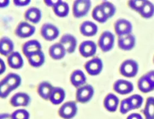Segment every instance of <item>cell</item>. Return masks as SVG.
<instances>
[{"label":"cell","instance_id":"5","mask_svg":"<svg viewBox=\"0 0 154 119\" xmlns=\"http://www.w3.org/2000/svg\"><path fill=\"white\" fill-rule=\"evenodd\" d=\"M94 92V88L91 85H83L78 88L76 93V99L81 103H86L92 98Z\"/></svg>","mask_w":154,"mask_h":119},{"label":"cell","instance_id":"4","mask_svg":"<svg viewBox=\"0 0 154 119\" xmlns=\"http://www.w3.org/2000/svg\"><path fill=\"white\" fill-rule=\"evenodd\" d=\"M78 106L74 101H69L64 103L58 110L59 115L64 119H72L76 114Z\"/></svg>","mask_w":154,"mask_h":119},{"label":"cell","instance_id":"26","mask_svg":"<svg viewBox=\"0 0 154 119\" xmlns=\"http://www.w3.org/2000/svg\"><path fill=\"white\" fill-rule=\"evenodd\" d=\"M52 8L55 15L60 18H64L69 14V6L66 2L58 0Z\"/></svg>","mask_w":154,"mask_h":119},{"label":"cell","instance_id":"36","mask_svg":"<svg viewBox=\"0 0 154 119\" xmlns=\"http://www.w3.org/2000/svg\"><path fill=\"white\" fill-rule=\"evenodd\" d=\"M146 0H134L129 1L128 4L130 8H131L132 10L135 11L139 12L140 10L143 7V5L144 4Z\"/></svg>","mask_w":154,"mask_h":119},{"label":"cell","instance_id":"9","mask_svg":"<svg viewBox=\"0 0 154 119\" xmlns=\"http://www.w3.org/2000/svg\"><path fill=\"white\" fill-rule=\"evenodd\" d=\"M85 69L90 75L97 76L102 71V60L99 57H94L86 62L85 64Z\"/></svg>","mask_w":154,"mask_h":119},{"label":"cell","instance_id":"18","mask_svg":"<svg viewBox=\"0 0 154 119\" xmlns=\"http://www.w3.org/2000/svg\"><path fill=\"white\" fill-rule=\"evenodd\" d=\"M42 50V45L37 40H29L26 42L22 47V51L27 57L29 55Z\"/></svg>","mask_w":154,"mask_h":119},{"label":"cell","instance_id":"16","mask_svg":"<svg viewBox=\"0 0 154 119\" xmlns=\"http://www.w3.org/2000/svg\"><path fill=\"white\" fill-rule=\"evenodd\" d=\"M7 62L10 68L19 69L23 67L24 60L20 53L18 51H13L8 56Z\"/></svg>","mask_w":154,"mask_h":119},{"label":"cell","instance_id":"2","mask_svg":"<svg viewBox=\"0 0 154 119\" xmlns=\"http://www.w3.org/2000/svg\"><path fill=\"white\" fill-rule=\"evenodd\" d=\"M120 72L126 77H135L138 71V64L132 59H128L124 61L120 66Z\"/></svg>","mask_w":154,"mask_h":119},{"label":"cell","instance_id":"29","mask_svg":"<svg viewBox=\"0 0 154 119\" xmlns=\"http://www.w3.org/2000/svg\"><path fill=\"white\" fill-rule=\"evenodd\" d=\"M139 13L144 18H150L154 14V4L150 1H146L143 5Z\"/></svg>","mask_w":154,"mask_h":119},{"label":"cell","instance_id":"14","mask_svg":"<svg viewBox=\"0 0 154 119\" xmlns=\"http://www.w3.org/2000/svg\"><path fill=\"white\" fill-rule=\"evenodd\" d=\"M31 101L29 95L25 92H17L10 99V104L14 107L27 106Z\"/></svg>","mask_w":154,"mask_h":119},{"label":"cell","instance_id":"1","mask_svg":"<svg viewBox=\"0 0 154 119\" xmlns=\"http://www.w3.org/2000/svg\"><path fill=\"white\" fill-rule=\"evenodd\" d=\"M138 88L144 93L154 90V71L147 72L138 80Z\"/></svg>","mask_w":154,"mask_h":119},{"label":"cell","instance_id":"7","mask_svg":"<svg viewBox=\"0 0 154 119\" xmlns=\"http://www.w3.org/2000/svg\"><path fill=\"white\" fill-rule=\"evenodd\" d=\"M41 35L43 38L48 41H52L57 39L60 34V30L57 27L52 24L46 23L42 25Z\"/></svg>","mask_w":154,"mask_h":119},{"label":"cell","instance_id":"40","mask_svg":"<svg viewBox=\"0 0 154 119\" xmlns=\"http://www.w3.org/2000/svg\"><path fill=\"white\" fill-rule=\"evenodd\" d=\"M126 119H143V117L138 113H133L129 115Z\"/></svg>","mask_w":154,"mask_h":119},{"label":"cell","instance_id":"21","mask_svg":"<svg viewBox=\"0 0 154 119\" xmlns=\"http://www.w3.org/2000/svg\"><path fill=\"white\" fill-rule=\"evenodd\" d=\"M49 54L52 59L60 60L66 56V51L60 43H56L50 47Z\"/></svg>","mask_w":154,"mask_h":119},{"label":"cell","instance_id":"8","mask_svg":"<svg viewBox=\"0 0 154 119\" xmlns=\"http://www.w3.org/2000/svg\"><path fill=\"white\" fill-rule=\"evenodd\" d=\"M115 32L120 37L131 34L132 25L131 22L125 19H118L114 24Z\"/></svg>","mask_w":154,"mask_h":119},{"label":"cell","instance_id":"10","mask_svg":"<svg viewBox=\"0 0 154 119\" xmlns=\"http://www.w3.org/2000/svg\"><path fill=\"white\" fill-rule=\"evenodd\" d=\"M35 31V28L32 25L26 22H21L15 30V34L20 38H26L32 36Z\"/></svg>","mask_w":154,"mask_h":119},{"label":"cell","instance_id":"31","mask_svg":"<svg viewBox=\"0 0 154 119\" xmlns=\"http://www.w3.org/2000/svg\"><path fill=\"white\" fill-rule=\"evenodd\" d=\"M92 17L95 21L100 23H104L108 19L100 5L95 7L93 9L92 11Z\"/></svg>","mask_w":154,"mask_h":119},{"label":"cell","instance_id":"15","mask_svg":"<svg viewBox=\"0 0 154 119\" xmlns=\"http://www.w3.org/2000/svg\"><path fill=\"white\" fill-rule=\"evenodd\" d=\"M79 30L83 36L91 37L96 34L98 31V27L94 22L90 21H86L81 24Z\"/></svg>","mask_w":154,"mask_h":119},{"label":"cell","instance_id":"39","mask_svg":"<svg viewBox=\"0 0 154 119\" xmlns=\"http://www.w3.org/2000/svg\"><path fill=\"white\" fill-rule=\"evenodd\" d=\"M6 70L5 63L1 58H0V75L2 74Z\"/></svg>","mask_w":154,"mask_h":119},{"label":"cell","instance_id":"42","mask_svg":"<svg viewBox=\"0 0 154 119\" xmlns=\"http://www.w3.org/2000/svg\"><path fill=\"white\" fill-rule=\"evenodd\" d=\"M10 1L8 0H0V8H3L8 6L10 4Z\"/></svg>","mask_w":154,"mask_h":119},{"label":"cell","instance_id":"27","mask_svg":"<svg viewBox=\"0 0 154 119\" xmlns=\"http://www.w3.org/2000/svg\"><path fill=\"white\" fill-rule=\"evenodd\" d=\"M54 88V86L51 83L48 82H42L38 86L37 92L40 97L44 100H49L51 93Z\"/></svg>","mask_w":154,"mask_h":119},{"label":"cell","instance_id":"37","mask_svg":"<svg viewBox=\"0 0 154 119\" xmlns=\"http://www.w3.org/2000/svg\"><path fill=\"white\" fill-rule=\"evenodd\" d=\"M131 111V108L129 106L128 98H125L120 103V112L122 114H126L128 112Z\"/></svg>","mask_w":154,"mask_h":119},{"label":"cell","instance_id":"38","mask_svg":"<svg viewBox=\"0 0 154 119\" xmlns=\"http://www.w3.org/2000/svg\"><path fill=\"white\" fill-rule=\"evenodd\" d=\"M30 0H15L13 1L14 5L17 7H25L29 4Z\"/></svg>","mask_w":154,"mask_h":119},{"label":"cell","instance_id":"6","mask_svg":"<svg viewBox=\"0 0 154 119\" xmlns=\"http://www.w3.org/2000/svg\"><path fill=\"white\" fill-rule=\"evenodd\" d=\"M114 35L109 31L102 33L99 39V46L103 52H108L112 50L114 45Z\"/></svg>","mask_w":154,"mask_h":119},{"label":"cell","instance_id":"22","mask_svg":"<svg viewBox=\"0 0 154 119\" xmlns=\"http://www.w3.org/2000/svg\"><path fill=\"white\" fill-rule=\"evenodd\" d=\"M14 50L13 42L7 37L0 39V54L5 56H8Z\"/></svg>","mask_w":154,"mask_h":119},{"label":"cell","instance_id":"30","mask_svg":"<svg viewBox=\"0 0 154 119\" xmlns=\"http://www.w3.org/2000/svg\"><path fill=\"white\" fill-rule=\"evenodd\" d=\"M144 115L145 119H154V97H150L147 99Z\"/></svg>","mask_w":154,"mask_h":119},{"label":"cell","instance_id":"24","mask_svg":"<svg viewBox=\"0 0 154 119\" xmlns=\"http://www.w3.org/2000/svg\"><path fill=\"white\" fill-rule=\"evenodd\" d=\"M25 18L31 23L37 24L42 19V12L37 7H31L25 11Z\"/></svg>","mask_w":154,"mask_h":119},{"label":"cell","instance_id":"25","mask_svg":"<svg viewBox=\"0 0 154 119\" xmlns=\"http://www.w3.org/2000/svg\"><path fill=\"white\" fill-rule=\"evenodd\" d=\"M119 100L118 97L112 94H108L105 98L103 101V105L105 108L109 112H114L117 110Z\"/></svg>","mask_w":154,"mask_h":119},{"label":"cell","instance_id":"28","mask_svg":"<svg viewBox=\"0 0 154 119\" xmlns=\"http://www.w3.org/2000/svg\"><path fill=\"white\" fill-rule=\"evenodd\" d=\"M4 80L13 89V90L17 89L22 83L20 76L16 73H10L7 74Z\"/></svg>","mask_w":154,"mask_h":119},{"label":"cell","instance_id":"19","mask_svg":"<svg viewBox=\"0 0 154 119\" xmlns=\"http://www.w3.org/2000/svg\"><path fill=\"white\" fill-rule=\"evenodd\" d=\"M70 80L73 86L79 88L84 85L87 78L84 72L81 69H76L72 72L70 77Z\"/></svg>","mask_w":154,"mask_h":119},{"label":"cell","instance_id":"13","mask_svg":"<svg viewBox=\"0 0 154 119\" xmlns=\"http://www.w3.org/2000/svg\"><path fill=\"white\" fill-rule=\"evenodd\" d=\"M113 88L118 94L125 95L131 93L133 91L134 85L128 80L119 79L114 83Z\"/></svg>","mask_w":154,"mask_h":119},{"label":"cell","instance_id":"12","mask_svg":"<svg viewBox=\"0 0 154 119\" xmlns=\"http://www.w3.org/2000/svg\"><path fill=\"white\" fill-rule=\"evenodd\" d=\"M79 51L84 57H90L95 54L97 51V46L92 40H85L80 44Z\"/></svg>","mask_w":154,"mask_h":119},{"label":"cell","instance_id":"34","mask_svg":"<svg viewBox=\"0 0 154 119\" xmlns=\"http://www.w3.org/2000/svg\"><path fill=\"white\" fill-rule=\"evenodd\" d=\"M12 91H13V89L4 79L0 81V98H7Z\"/></svg>","mask_w":154,"mask_h":119},{"label":"cell","instance_id":"43","mask_svg":"<svg viewBox=\"0 0 154 119\" xmlns=\"http://www.w3.org/2000/svg\"><path fill=\"white\" fill-rule=\"evenodd\" d=\"M0 119H12L10 114L7 113L0 114Z\"/></svg>","mask_w":154,"mask_h":119},{"label":"cell","instance_id":"33","mask_svg":"<svg viewBox=\"0 0 154 119\" xmlns=\"http://www.w3.org/2000/svg\"><path fill=\"white\" fill-rule=\"evenodd\" d=\"M100 6L102 8L103 11H104L105 14L107 16L108 19L112 18L114 15L116 9V7L112 3L109 1H103L100 4Z\"/></svg>","mask_w":154,"mask_h":119},{"label":"cell","instance_id":"41","mask_svg":"<svg viewBox=\"0 0 154 119\" xmlns=\"http://www.w3.org/2000/svg\"><path fill=\"white\" fill-rule=\"evenodd\" d=\"M58 0H47V1H45L44 2H45V4L47 5V6H48V7H53L56 4H57V2H58Z\"/></svg>","mask_w":154,"mask_h":119},{"label":"cell","instance_id":"11","mask_svg":"<svg viewBox=\"0 0 154 119\" xmlns=\"http://www.w3.org/2000/svg\"><path fill=\"white\" fill-rule=\"evenodd\" d=\"M60 43L63 46L66 51V53H73L77 46V40L75 36L70 34L66 33L62 36Z\"/></svg>","mask_w":154,"mask_h":119},{"label":"cell","instance_id":"17","mask_svg":"<svg viewBox=\"0 0 154 119\" xmlns=\"http://www.w3.org/2000/svg\"><path fill=\"white\" fill-rule=\"evenodd\" d=\"M118 45L119 48L123 50H131L135 45V37L132 34L120 37L118 40Z\"/></svg>","mask_w":154,"mask_h":119},{"label":"cell","instance_id":"3","mask_svg":"<svg viewBox=\"0 0 154 119\" xmlns=\"http://www.w3.org/2000/svg\"><path fill=\"white\" fill-rule=\"evenodd\" d=\"M91 5V2L88 0L75 1L73 4V15L76 18L85 16L88 13Z\"/></svg>","mask_w":154,"mask_h":119},{"label":"cell","instance_id":"32","mask_svg":"<svg viewBox=\"0 0 154 119\" xmlns=\"http://www.w3.org/2000/svg\"><path fill=\"white\" fill-rule=\"evenodd\" d=\"M127 98L131 110L140 108L143 103V98L138 94H134Z\"/></svg>","mask_w":154,"mask_h":119},{"label":"cell","instance_id":"23","mask_svg":"<svg viewBox=\"0 0 154 119\" xmlns=\"http://www.w3.org/2000/svg\"><path fill=\"white\" fill-rule=\"evenodd\" d=\"M27 58L29 65L35 68L42 66L45 61V54L42 50L29 55Z\"/></svg>","mask_w":154,"mask_h":119},{"label":"cell","instance_id":"20","mask_svg":"<svg viewBox=\"0 0 154 119\" xmlns=\"http://www.w3.org/2000/svg\"><path fill=\"white\" fill-rule=\"evenodd\" d=\"M66 97L65 91L61 87H54L51 95L49 96V100L53 105H59L61 103Z\"/></svg>","mask_w":154,"mask_h":119},{"label":"cell","instance_id":"35","mask_svg":"<svg viewBox=\"0 0 154 119\" xmlns=\"http://www.w3.org/2000/svg\"><path fill=\"white\" fill-rule=\"evenodd\" d=\"M11 116L12 119H29V113L25 109H19L14 111Z\"/></svg>","mask_w":154,"mask_h":119}]
</instances>
